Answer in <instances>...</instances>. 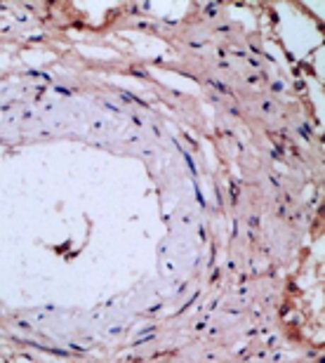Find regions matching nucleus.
Here are the masks:
<instances>
[{
  "instance_id": "nucleus-1",
  "label": "nucleus",
  "mask_w": 325,
  "mask_h": 363,
  "mask_svg": "<svg viewBox=\"0 0 325 363\" xmlns=\"http://www.w3.org/2000/svg\"><path fill=\"white\" fill-rule=\"evenodd\" d=\"M280 325L287 337L309 350H323V255L304 248L297 267L287 276Z\"/></svg>"
}]
</instances>
